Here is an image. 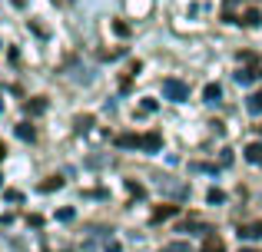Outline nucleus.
<instances>
[{
    "instance_id": "7",
    "label": "nucleus",
    "mask_w": 262,
    "mask_h": 252,
    "mask_svg": "<svg viewBox=\"0 0 262 252\" xmlns=\"http://www.w3.org/2000/svg\"><path fill=\"white\" fill-rule=\"evenodd\" d=\"M143 143V136H136V133H123V136H116V146L120 149H136Z\"/></svg>"
},
{
    "instance_id": "24",
    "label": "nucleus",
    "mask_w": 262,
    "mask_h": 252,
    "mask_svg": "<svg viewBox=\"0 0 262 252\" xmlns=\"http://www.w3.org/2000/svg\"><path fill=\"white\" fill-rule=\"evenodd\" d=\"M140 110H143V113H153V110H156V100H143Z\"/></svg>"
},
{
    "instance_id": "25",
    "label": "nucleus",
    "mask_w": 262,
    "mask_h": 252,
    "mask_svg": "<svg viewBox=\"0 0 262 252\" xmlns=\"http://www.w3.org/2000/svg\"><path fill=\"white\" fill-rule=\"evenodd\" d=\"M13 7H20V10H24V7H27V0H13Z\"/></svg>"
},
{
    "instance_id": "21",
    "label": "nucleus",
    "mask_w": 262,
    "mask_h": 252,
    "mask_svg": "<svg viewBox=\"0 0 262 252\" xmlns=\"http://www.w3.org/2000/svg\"><path fill=\"white\" fill-rule=\"evenodd\" d=\"M4 199L7 202H20V199H24V193H20V189H4Z\"/></svg>"
},
{
    "instance_id": "14",
    "label": "nucleus",
    "mask_w": 262,
    "mask_h": 252,
    "mask_svg": "<svg viewBox=\"0 0 262 252\" xmlns=\"http://www.w3.org/2000/svg\"><path fill=\"white\" fill-rule=\"evenodd\" d=\"M206 202H209V206H223V202H226V193H223V189H216V186H212L209 193H206Z\"/></svg>"
},
{
    "instance_id": "22",
    "label": "nucleus",
    "mask_w": 262,
    "mask_h": 252,
    "mask_svg": "<svg viewBox=\"0 0 262 252\" xmlns=\"http://www.w3.org/2000/svg\"><path fill=\"white\" fill-rule=\"evenodd\" d=\"M123 50H100V60H120Z\"/></svg>"
},
{
    "instance_id": "11",
    "label": "nucleus",
    "mask_w": 262,
    "mask_h": 252,
    "mask_svg": "<svg viewBox=\"0 0 262 252\" xmlns=\"http://www.w3.org/2000/svg\"><path fill=\"white\" fill-rule=\"evenodd\" d=\"M17 136H20L24 143H33V140H37V129H33V126L24 120V123H17Z\"/></svg>"
},
{
    "instance_id": "31",
    "label": "nucleus",
    "mask_w": 262,
    "mask_h": 252,
    "mask_svg": "<svg viewBox=\"0 0 262 252\" xmlns=\"http://www.w3.org/2000/svg\"><path fill=\"white\" fill-rule=\"evenodd\" d=\"M259 133H262V129H259Z\"/></svg>"
},
{
    "instance_id": "10",
    "label": "nucleus",
    "mask_w": 262,
    "mask_h": 252,
    "mask_svg": "<svg viewBox=\"0 0 262 252\" xmlns=\"http://www.w3.org/2000/svg\"><path fill=\"white\" fill-rule=\"evenodd\" d=\"M179 213V206H160L153 216H149V222H163V219H173V216Z\"/></svg>"
},
{
    "instance_id": "28",
    "label": "nucleus",
    "mask_w": 262,
    "mask_h": 252,
    "mask_svg": "<svg viewBox=\"0 0 262 252\" xmlns=\"http://www.w3.org/2000/svg\"><path fill=\"white\" fill-rule=\"evenodd\" d=\"M53 4H70V0H53Z\"/></svg>"
},
{
    "instance_id": "8",
    "label": "nucleus",
    "mask_w": 262,
    "mask_h": 252,
    "mask_svg": "<svg viewBox=\"0 0 262 252\" xmlns=\"http://www.w3.org/2000/svg\"><path fill=\"white\" fill-rule=\"evenodd\" d=\"M203 252H226V242L219 239L216 233H209V236H206V242H203Z\"/></svg>"
},
{
    "instance_id": "19",
    "label": "nucleus",
    "mask_w": 262,
    "mask_h": 252,
    "mask_svg": "<svg viewBox=\"0 0 262 252\" xmlns=\"http://www.w3.org/2000/svg\"><path fill=\"white\" fill-rule=\"evenodd\" d=\"M126 189H129V193L136 196V199H143V196H146V189H143L140 182H133V179H126Z\"/></svg>"
},
{
    "instance_id": "16",
    "label": "nucleus",
    "mask_w": 262,
    "mask_h": 252,
    "mask_svg": "<svg viewBox=\"0 0 262 252\" xmlns=\"http://www.w3.org/2000/svg\"><path fill=\"white\" fill-rule=\"evenodd\" d=\"M40 189H43V193H53V189H63V179H60V176H50L47 182H40Z\"/></svg>"
},
{
    "instance_id": "17",
    "label": "nucleus",
    "mask_w": 262,
    "mask_h": 252,
    "mask_svg": "<svg viewBox=\"0 0 262 252\" xmlns=\"http://www.w3.org/2000/svg\"><path fill=\"white\" fill-rule=\"evenodd\" d=\"M163 252H196L189 246V242H166V246H163Z\"/></svg>"
},
{
    "instance_id": "20",
    "label": "nucleus",
    "mask_w": 262,
    "mask_h": 252,
    "mask_svg": "<svg viewBox=\"0 0 262 252\" xmlns=\"http://www.w3.org/2000/svg\"><path fill=\"white\" fill-rule=\"evenodd\" d=\"M113 33L116 37H129V27L123 24V20H113Z\"/></svg>"
},
{
    "instance_id": "12",
    "label": "nucleus",
    "mask_w": 262,
    "mask_h": 252,
    "mask_svg": "<svg viewBox=\"0 0 262 252\" xmlns=\"http://www.w3.org/2000/svg\"><path fill=\"white\" fill-rule=\"evenodd\" d=\"M246 159L262 166V143H249V146H246Z\"/></svg>"
},
{
    "instance_id": "27",
    "label": "nucleus",
    "mask_w": 262,
    "mask_h": 252,
    "mask_svg": "<svg viewBox=\"0 0 262 252\" xmlns=\"http://www.w3.org/2000/svg\"><path fill=\"white\" fill-rule=\"evenodd\" d=\"M239 252H259V249H249V246H243V249H239Z\"/></svg>"
},
{
    "instance_id": "6",
    "label": "nucleus",
    "mask_w": 262,
    "mask_h": 252,
    "mask_svg": "<svg viewBox=\"0 0 262 252\" xmlns=\"http://www.w3.org/2000/svg\"><path fill=\"white\" fill-rule=\"evenodd\" d=\"M239 239H262V219L249 222V226H239Z\"/></svg>"
},
{
    "instance_id": "4",
    "label": "nucleus",
    "mask_w": 262,
    "mask_h": 252,
    "mask_svg": "<svg viewBox=\"0 0 262 252\" xmlns=\"http://www.w3.org/2000/svg\"><path fill=\"white\" fill-rule=\"evenodd\" d=\"M160 189L169 196H176V199H183V196H189V186L186 182H169V179H160Z\"/></svg>"
},
{
    "instance_id": "1",
    "label": "nucleus",
    "mask_w": 262,
    "mask_h": 252,
    "mask_svg": "<svg viewBox=\"0 0 262 252\" xmlns=\"http://www.w3.org/2000/svg\"><path fill=\"white\" fill-rule=\"evenodd\" d=\"M163 97L173 100V103H186L189 100V83H183L179 77H166L163 80Z\"/></svg>"
},
{
    "instance_id": "26",
    "label": "nucleus",
    "mask_w": 262,
    "mask_h": 252,
    "mask_svg": "<svg viewBox=\"0 0 262 252\" xmlns=\"http://www.w3.org/2000/svg\"><path fill=\"white\" fill-rule=\"evenodd\" d=\"M4 156H7V146H4V140H0V159H4Z\"/></svg>"
},
{
    "instance_id": "3",
    "label": "nucleus",
    "mask_w": 262,
    "mask_h": 252,
    "mask_svg": "<svg viewBox=\"0 0 262 252\" xmlns=\"http://www.w3.org/2000/svg\"><path fill=\"white\" fill-rule=\"evenodd\" d=\"M259 77H262V66L252 63V66H246V70H239V73H236V83H239V86H252Z\"/></svg>"
},
{
    "instance_id": "18",
    "label": "nucleus",
    "mask_w": 262,
    "mask_h": 252,
    "mask_svg": "<svg viewBox=\"0 0 262 252\" xmlns=\"http://www.w3.org/2000/svg\"><path fill=\"white\" fill-rule=\"evenodd\" d=\"M246 106H249V113H262V90H256V93H252V97H249V103H246Z\"/></svg>"
},
{
    "instance_id": "13",
    "label": "nucleus",
    "mask_w": 262,
    "mask_h": 252,
    "mask_svg": "<svg viewBox=\"0 0 262 252\" xmlns=\"http://www.w3.org/2000/svg\"><path fill=\"white\" fill-rule=\"evenodd\" d=\"M239 24H246V27H259V24H262V13H259V10H246L243 17H239Z\"/></svg>"
},
{
    "instance_id": "5",
    "label": "nucleus",
    "mask_w": 262,
    "mask_h": 252,
    "mask_svg": "<svg viewBox=\"0 0 262 252\" xmlns=\"http://www.w3.org/2000/svg\"><path fill=\"white\" fill-rule=\"evenodd\" d=\"M24 110H27V117H43V113H47V100L43 97H33V100H27Z\"/></svg>"
},
{
    "instance_id": "29",
    "label": "nucleus",
    "mask_w": 262,
    "mask_h": 252,
    "mask_svg": "<svg viewBox=\"0 0 262 252\" xmlns=\"http://www.w3.org/2000/svg\"><path fill=\"white\" fill-rule=\"evenodd\" d=\"M0 186H4V176H0Z\"/></svg>"
},
{
    "instance_id": "30",
    "label": "nucleus",
    "mask_w": 262,
    "mask_h": 252,
    "mask_svg": "<svg viewBox=\"0 0 262 252\" xmlns=\"http://www.w3.org/2000/svg\"><path fill=\"white\" fill-rule=\"evenodd\" d=\"M0 113H4V103H0Z\"/></svg>"
},
{
    "instance_id": "23",
    "label": "nucleus",
    "mask_w": 262,
    "mask_h": 252,
    "mask_svg": "<svg viewBox=\"0 0 262 252\" xmlns=\"http://www.w3.org/2000/svg\"><path fill=\"white\" fill-rule=\"evenodd\" d=\"M73 216H77V213H73V209H70V206H67V209H60V213H57V219H60V222H70V219H73Z\"/></svg>"
},
{
    "instance_id": "15",
    "label": "nucleus",
    "mask_w": 262,
    "mask_h": 252,
    "mask_svg": "<svg viewBox=\"0 0 262 252\" xmlns=\"http://www.w3.org/2000/svg\"><path fill=\"white\" fill-rule=\"evenodd\" d=\"M90 126H93V117H90V113L73 120V129H77V133H90Z\"/></svg>"
},
{
    "instance_id": "9",
    "label": "nucleus",
    "mask_w": 262,
    "mask_h": 252,
    "mask_svg": "<svg viewBox=\"0 0 262 252\" xmlns=\"http://www.w3.org/2000/svg\"><path fill=\"white\" fill-rule=\"evenodd\" d=\"M203 100H206V103H219V100H223L219 83H206V86H203Z\"/></svg>"
},
{
    "instance_id": "2",
    "label": "nucleus",
    "mask_w": 262,
    "mask_h": 252,
    "mask_svg": "<svg viewBox=\"0 0 262 252\" xmlns=\"http://www.w3.org/2000/svg\"><path fill=\"white\" fill-rule=\"evenodd\" d=\"M140 149H146V153H160V149H163V133H156V129L143 133V143H140Z\"/></svg>"
}]
</instances>
